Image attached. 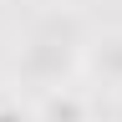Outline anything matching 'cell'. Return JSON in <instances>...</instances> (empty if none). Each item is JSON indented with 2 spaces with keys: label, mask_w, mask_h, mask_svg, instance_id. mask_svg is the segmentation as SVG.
Instances as JSON below:
<instances>
[{
  "label": "cell",
  "mask_w": 122,
  "mask_h": 122,
  "mask_svg": "<svg viewBox=\"0 0 122 122\" xmlns=\"http://www.w3.org/2000/svg\"><path fill=\"white\" fill-rule=\"evenodd\" d=\"M41 122H86V107L76 97H66V92H51L41 107Z\"/></svg>",
  "instance_id": "obj_1"
},
{
  "label": "cell",
  "mask_w": 122,
  "mask_h": 122,
  "mask_svg": "<svg viewBox=\"0 0 122 122\" xmlns=\"http://www.w3.org/2000/svg\"><path fill=\"white\" fill-rule=\"evenodd\" d=\"M0 122H25L20 112H10V107H0Z\"/></svg>",
  "instance_id": "obj_2"
}]
</instances>
